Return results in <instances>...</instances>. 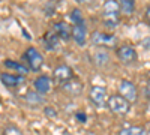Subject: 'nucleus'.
<instances>
[{"label": "nucleus", "mask_w": 150, "mask_h": 135, "mask_svg": "<svg viewBox=\"0 0 150 135\" xmlns=\"http://www.w3.org/2000/svg\"><path fill=\"white\" fill-rule=\"evenodd\" d=\"M3 65L8 68V69H14V71H17L21 77H26L27 75V72H29V69L24 66L23 63H20V62H15V60H11V59H8V60H5L3 62Z\"/></svg>", "instance_id": "obj_16"}, {"label": "nucleus", "mask_w": 150, "mask_h": 135, "mask_svg": "<svg viewBox=\"0 0 150 135\" xmlns=\"http://www.w3.org/2000/svg\"><path fill=\"white\" fill-rule=\"evenodd\" d=\"M117 135H149V132L143 126H129V128H122Z\"/></svg>", "instance_id": "obj_18"}, {"label": "nucleus", "mask_w": 150, "mask_h": 135, "mask_svg": "<svg viewBox=\"0 0 150 135\" xmlns=\"http://www.w3.org/2000/svg\"><path fill=\"white\" fill-rule=\"evenodd\" d=\"M53 78L48 77V75H39L36 77V80L33 81V87H35V92H38L39 95L45 96L47 93H50L53 90Z\"/></svg>", "instance_id": "obj_9"}, {"label": "nucleus", "mask_w": 150, "mask_h": 135, "mask_svg": "<svg viewBox=\"0 0 150 135\" xmlns=\"http://www.w3.org/2000/svg\"><path fill=\"white\" fill-rule=\"evenodd\" d=\"M65 135H72V134H68V132H66V134H65Z\"/></svg>", "instance_id": "obj_28"}, {"label": "nucleus", "mask_w": 150, "mask_h": 135, "mask_svg": "<svg viewBox=\"0 0 150 135\" xmlns=\"http://www.w3.org/2000/svg\"><path fill=\"white\" fill-rule=\"evenodd\" d=\"M53 77H54L57 81H60V83H66V81L75 78V72H74V69H72L71 66H68V65H59V66L54 68V71H53Z\"/></svg>", "instance_id": "obj_11"}, {"label": "nucleus", "mask_w": 150, "mask_h": 135, "mask_svg": "<svg viewBox=\"0 0 150 135\" xmlns=\"http://www.w3.org/2000/svg\"><path fill=\"white\" fill-rule=\"evenodd\" d=\"M107 107H108V110L111 113L119 114V116H125V114H128L131 111V104L125 99V98H122L119 93L108 96Z\"/></svg>", "instance_id": "obj_2"}, {"label": "nucleus", "mask_w": 150, "mask_h": 135, "mask_svg": "<svg viewBox=\"0 0 150 135\" xmlns=\"http://www.w3.org/2000/svg\"><path fill=\"white\" fill-rule=\"evenodd\" d=\"M144 17H146V21L149 23V26H150V6H147V9H146V14H144Z\"/></svg>", "instance_id": "obj_27"}, {"label": "nucleus", "mask_w": 150, "mask_h": 135, "mask_svg": "<svg viewBox=\"0 0 150 135\" xmlns=\"http://www.w3.org/2000/svg\"><path fill=\"white\" fill-rule=\"evenodd\" d=\"M143 47L146 48V50H150V36H149V38H146V39L143 41Z\"/></svg>", "instance_id": "obj_26"}, {"label": "nucleus", "mask_w": 150, "mask_h": 135, "mask_svg": "<svg viewBox=\"0 0 150 135\" xmlns=\"http://www.w3.org/2000/svg\"><path fill=\"white\" fill-rule=\"evenodd\" d=\"M108 60H110V57H108V53H107V51L99 50V51L95 53V63H96L98 66H104Z\"/></svg>", "instance_id": "obj_19"}, {"label": "nucleus", "mask_w": 150, "mask_h": 135, "mask_svg": "<svg viewBox=\"0 0 150 135\" xmlns=\"http://www.w3.org/2000/svg\"><path fill=\"white\" fill-rule=\"evenodd\" d=\"M51 30L54 32V35L57 36L60 41L68 42L71 39V26L66 21H57V23H54Z\"/></svg>", "instance_id": "obj_12"}, {"label": "nucleus", "mask_w": 150, "mask_h": 135, "mask_svg": "<svg viewBox=\"0 0 150 135\" xmlns=\"http://www.w3.org/2000/svg\"><path fill=\"white\" fill-rule=\"evenodd\" d=\"M23 59L26 60V63H27V69L30 71H41L42 66H44V56L41 54L39 50H36L35 47H29L26 53L23 54Z\"/></svg>", "instance_id": "obj_3"}, {"label": "nucleus", "mask_w": 150, "mask_h": 135, "mask_svg": "<svg viewBox=\"0 0 150 135\" xmlns=\"http://www.w3.org/2000/svg\"><path fill=\"white\" fill-rule=\"evenodd\" d=\"M107 99H108V93H107V89L104 86H93L90 89V93H89V101L98 107V108H102L104 105H107Z\"/></svg>", "instance_id": "obj_6"}, {"label": "nucleus", "mask_w": 150, "mask_h": 135, "mask_svg": "<svg viewBox=\"0 0 150 135\" xmlns=\"http://www.w3.org/2000/svg\"><path fill=\"white\" fill-rule=\"evenodd\" d=\"M75 120L84 125V123H87V120H89V117H87V114H86L84 111H77V113H75Z\"/></svg>", "instance_id": "obj_23"}, {"label": "nucleus", "mask_w": 150, "mask_h": 135, "mask_svg": "<svg viewBox=\"0 0 150 135\" xmlns=\"http://www.w3.org/2000/svg\"><path fill=\"white\" fill-rule=\"evenodd\" d=\"M69 18L72 20L74 24H80V23H84V18H83V12L78 9V8H75L71 11V14H69Z\"/></svg>", "instance_id": "obj_20"}, {"label": "nucleus", "mask_w": 150, "mask_h": 135, "mask_svg": "<svg viewBox=\"0 0 150 135\" xmlns=\"http://www.w3.org/2000/svg\"><path fill=\"white\" fill-rule=\"evenodd\" d=\"M62 90L68 95H71V96H78L84 90V84H83V81H80L75 77V78H72L66 83H62Z\"/></svg>", "instance_id": "obj_10"}, {"label": "nucleus", "mask_w": 150, "mask_h": 135, "mask_svg": "<svg viewBox=\"0 0 150 135\" xmlns=\"http://www.w3.org/2000/svg\"><path fill=\"white\" fill-rule=\"evenodd\" d=\"M0 81L5 87L8 89H15V87H20L21 84H24V77L21 75H14V74H0Z\"/></svg>", "instance_id": "obj_13"}, {"label": "nucleus", "mask_w": 150, "mask_h": 135, "mask_svg": "<svg viewBox=\"0 0 150 135\" xmlns=\"http://www.w3.org/2000/svg\"><path fill=\"white\" fill-rule=\"evenodd\" d=\"M102 21L108 30H114L119 26L120 12H119L117 2H114V0H107L102 5Z\"/></svg>", "instance_id": "obj_1"}, {"label": "nucleus", "mask_w": 150, "mask_h": 135, "mask_svg": "<svg viewBox=\"0 0 150 135\" xmlns=\"http://www.w3.org/2000/svg\"><path fill=\"white\" fill-rule=\"evenodd\" d=\"M146 96L150 101V77H149V81H147V86H146Z\"/></svg>", "instance_id": "obj_25"}, {"label": "nucleus", "mask_w": 150, "mask_h": 135, "mask_svg": "<svg viewBox=\"0 0 150 135\" xmlns=\"http://www.w3.org/2000/svg\"><path fill=\"white\" fill-rule=\"evenodd\" d=\"M87 26L86 23H80V24H74L71 26V39L80 45V47H84L87 44Z\"/></svg>", "instance_id": "obj_8"}, {"label": "nucleus", "mask_w": 150, "mask_h": 135, "mask_svg": "<svg viewBox=\"0 0 150 135\" xmlns=\"http://www.w3.org/2000/svg\"><path fill=\"white\" fill-rule=\"evenodd\" d=\"M27 135H33V134H27Z\"/></svg>", "instance_id": "obj_29"}, {"label": "nucleus", "mask_w": 150, "mask_h": 135, "mask_svg": "<svg viewBox=\"0 0 150 135\" xmlns=\"http://www.w3.org/2000/svg\"><path fill=\"white\" fill-rule=\"evenodd\" d=\"M24 99H26V102L32 107H38V105H44L45 104V98L42 95H39L38 92L35 90H29L26 95H24Z\"/></svg>", "instance_id": "obj_15"}, {"label": "nucleus", "mask_w": 150, "mask_h": 135, "mask_svg": "<svg viewBox=\"0 0 150 135\" xmlns=\"http://www.w3.org/2000/svg\"><path fill=\"white\" fill-rule=\"evenodd\" d=\"M44 11H45V15H47V17H51L54 12H56V5H54L53 2H47V3L44 5Z\"/></svg>", "instance_id": "obj_22"}, {"label": "nucleus", "mask_w": 150, "mask_h": 135, "mask_svg": "<svg viewBox=\"0 0 150 135\" xmlns=\"http://www.w3.org/2000/svg\"><path fill=\"white\" fill-rule=\"evenodd\" d=\"M42 44L45 47V50H48V51H57L59 47H60V39L54 35L53 30H48L44 35V38H42Z\"/></svg>", "instance_id": "obj_14"}, {"label": "nucleus", "mask_w": 150, "mask_h": 135, "mask_svg": "<svg viewBox=\"0 0 150 135\" xmlns=\"http://www.w3.org/2000/svg\"><path fill=\"white\" fill-rule=\"evenodd\" d=\"M90 41L98 45V47H102V48H112L117 45V38L116 35H111V33H105V32H93L90 35Z\"/></svg>", "instance_id": "obj_4"}, {"label": "nucleus", "mask_w": 150, "mask_h": 135, "mask_svg": "<svg viewBox=\"0 0 150 135\" xmlns=\"http://www.w3.org/2000/svg\"><path fill=\"white\" fill-rule=\"evenodd\" d=\"M119 12L123 15H131L135 11V2L134 0H119Z\"/></svg>", "instance_id": "obj_17"}, {"label": "nucleus", "mask_w": 150, "mask_h": 135, "mask_svg": "<svg viewBox=\"0 0 150 135\" xmlns=\"http://www.w3.org/2000/svg\"><path fill=\"white\" fill-rule=\"evenodd\" d=\"M117 59L123 65H134L137 60H138V53L132 45H122L117 48Z\"/></svg>", "instance_id": "obj_5"}, {"label": "nucleus", "mask_w": 150, "mask_h": 135, "mask_svg": "<svg viewBox=\"0 0 150 135\" xmlns=\"http://www.w3.org/2000/svg\"><path fill=\"white\" fill-rule=\"evenodd\" d=\"M5 135H23V132L15 125H9V126L5 128Z\"/></svg>", "instance_id": "obj_21"}, {"label": "nucleus", "mask_w": 150, "mask_h": 135, "mask_svg": "<svg viewBox=\"0 0 150 135\" xmlns=\"http://www.w3.org/2000/svg\"><path fill=\"white\" fill-rule=\"evenodd\" d=\"M44 113H45V116L48 119H56L57 117V111H56V108H53V107H45Z\"/></svg>", "instance_id": "obj_24"}, {"label": "nucleus", "mask_w": 150, "mask_h": 135, "mask_svg": "<svg viewBox=\"0 0 150 135\" xmlns=\"http://www.w3.org/2000/svg\"><path fill=\"white\" fill-rule=\"evenodd\" d=\"M119 95L125 98L129 104H134L138 98V92H137V86L129 81V80H122L119 86Z\"/></svg>", "instance_id": "obj_7"}]
</instances>
